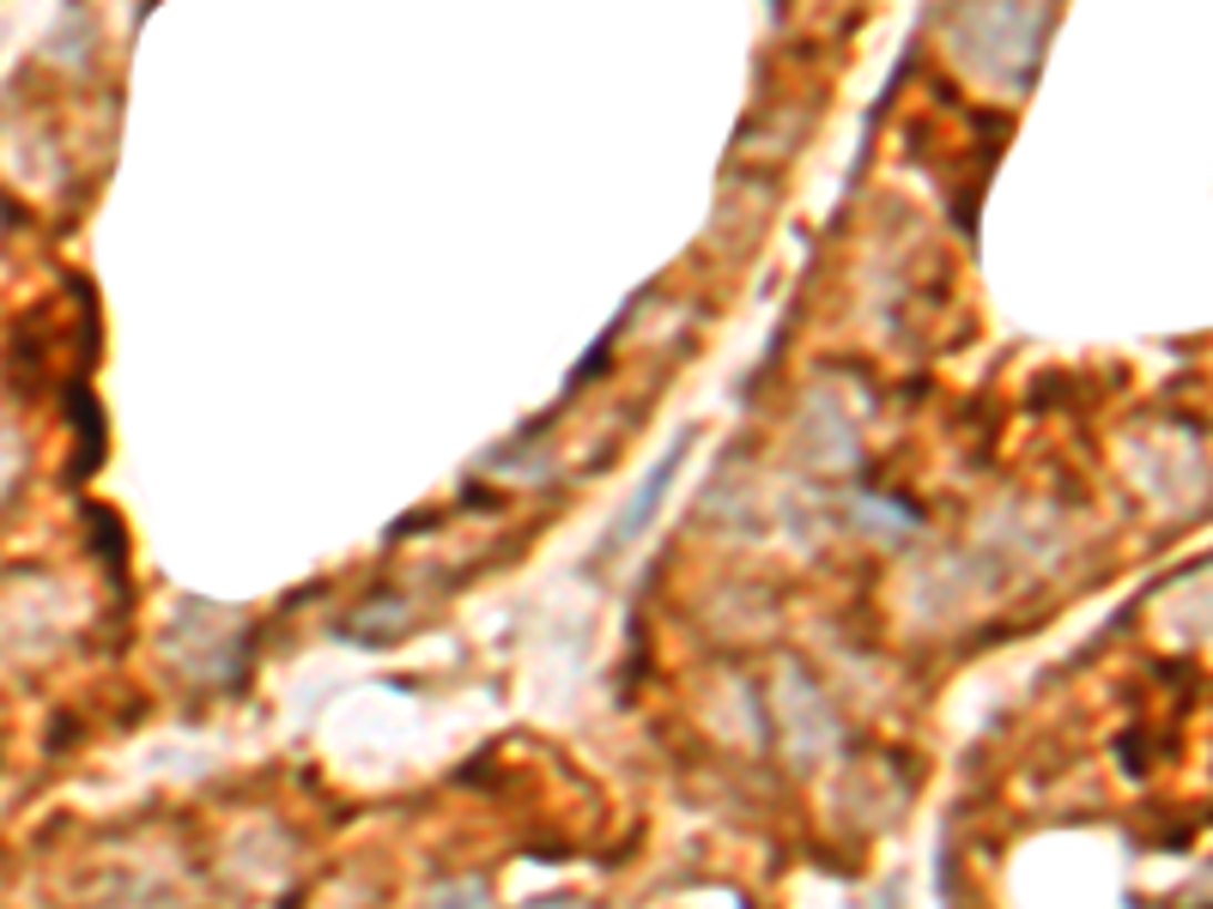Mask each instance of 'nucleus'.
Listing matches in <instances>:
<instances>
[{
    "label": "nucleus",
    "instance_id": "f257e3e1",
    "mask_svg": "<svg viewBox=\"0 0 1213 909\" xmlns=\"http://www.w3.org/2000/svg\"><path fill=\"white\" fill-rule=\"evenodd\" d=\"M674 461H680V449L667 455V461H662V467H655V473H650V486H643L638 498H631V510H625V522H619V534H613V540H631V534H638L643 522H650L655 498H662V491H667V479H674Z\"/></svg>",
    "mask_w": 1213,
    "mask_h": 909
}]
</instances>
